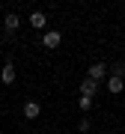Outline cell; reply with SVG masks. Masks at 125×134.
<instances>
[{
  "label": "cell",
  "instance_id": "6da1fadb",
  "mask_svg": "<svg viewBox=\"0 0 125 134\" xmlns=\"http://www.w3.org/2000/svg\"><path fill=\"white\" fill-rule=\"evenodd\" d=\"M104 75H107V66H104V63H92V66L87 69V77H92V81H101Z\"/></svg>",
  "mask_w": 125,
  "mask_h": 134
},
{
  "label": "cell",
  "instance_id": "7a4b0ae2",
  "mask_svg": "<svg viewBox=\"0 0 125 134\" xmlns=\"http://www.w3.org/2000/svg\"><path fill=\"white\" fill-rule=\"evenodd\" d=\"M60 42H62V33H57V30H48V33H45V39H42L45 48H57Z\"/></svg>",
  "mask_w": 125,
  "mask_h": 134
},
{
  "label": "cell",
  "instance_id": "3957f363",
  "mask_svg": "<svg viewBox=\"0 0 125 134\" xmlns=\"http://www.w3.org/2000/svg\"><path fill=\"white\" fill-rule=\"evenodd\" d=\"M95 90H98V81H92V77H83L81 81V96H95Z\"/></svg>",
  "mask_w": 125,
  "mask_h": 134
},
{
  "label": "cell",
  "instance_id": "277c9868",
  "mask_svg": "<svg viewBox=\"0 0 125 134\" xmlns=\"http://www.w3.org/2000/svg\"><path fill=\"white\" fill-rule=\"evenodd\" d=\"M3 27H6V33H15V30L21 27V18H18V12H9V15H6Z\"/></svg>",
  "mask_w": 125,
  "mask_h": 134
},
{
  "label": "cell",
  "instance_id": "5b68a950",
  "mask_svg": "<svg viewBox=\"0 0 125 134\" xmlns=\"http://www.w3.org/2000/svg\"><path fill=\"white\" fill-rule=\"evenodd\" d=\"M39 113H42V104L39 101H27L24 104V119H36Z\"/></svg>",
  "mask_w": 125,
  "mask_h": 134
},
{
  "label": "cell",
  "instance_id": "8992f818",
  "mask_svg": "<svg viewBox=\"0 0 125 134\" xmlns=\"http://www.w3.org/2000/svg\"><path fill=\"white\" fill-rule=\"evenodd\" d=\"M107 90H110L113 96H116V92H122V90H125V77H116V75H110V81H107Z\"/></svg>",
  "mask_w": 125,
  "mask_h": 134
},
{
  "label": "cell",
  "instance_id": "52a82bcc",
  "mask_svg": "<svg viewBox=\"0 0 125 134\" xmlns=\"http://www.w3.org/2000/svg\"><path fill=\"white\" fill-rule=\"evenodd\" d=\"M0 81H3V83H15V66H12V63H6V66H3Z\"/></svg>",
  "mask_w": 125,
  "mask_h": 134
},
{
  "label": "cell",
  "instance_id": "ba28073f",
  "mask_svg": "<svg viewBox=\"0 0 125 134\" xmlns=\"http://www.w3.org/2000/svg\"><path fill=\"white\" fill-rule=\"evenodd\" d=\"M30 24H33L36 30H45V24H48V18H45V12H33V15H30Z\"/></svg>",
  "mask_w": 125,
  "mask_h": 134
},
{
  "label": "cell",
  "instance_id": "9c48e42d",
  "mask_svg": "<svg viewBox=\"0 0 125 134\" xmlns=\"http://www.w3.org/2000/svg\"><path fill=\"white\" fill-rule=\"evenodd\" d=\"M77 104H81V110H89V107H92V98H89V96H81Z\"/></svg>",
  "mask_w": 125,
  "mask_h": 134
},
{
  "label": "cell",
  "instance_id": "30bf717a",
  "mask_svg": "<svg viewBox=\"0 0 125 134\" xmlns=\"http://www.w3.org/2000/svg\"><path fill=\"white\" fill-rule=\"evenodd\" d=\"M113 75L116 77H125V63H116V66H113Z\"/></svg>",
  "mask_w": 125,
  "mask_h": 134
},
{
  "label": "cell",
  "instance_id": "8fae6325",
  "mask_svg": "<svg viewBox=\"0 0 125 134\" xmlns=\"http://www.w3.org/2000/svg\"><path fill=\"white\" fill-rule=\"evenodd\" d=\"M77 128H81L83 134H89V119H81V122H77Z\"/></svg>",
  "mask_w": 125,
  "mask_h": 134
}]
</instances>
